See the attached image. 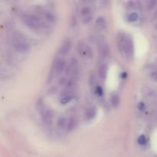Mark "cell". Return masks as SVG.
Here are the masks:
<instances>
[{"instance_id": "cell-8", "label": "cell", "mask_w": 157, "mask_h": 157, "mask_svg": "<svg viewBox=\"0 0 157 157\" xmlns=\"http://www.w3.org/2000/svg\"><path fill=\"white\" fill-rule=\"evenodd\" d=\"M107 70H108V66H107V64L104 63L101 65H100L99 69H98V75H99L101 79H105L106 77H107Z\"/></svg>"}, {"instance_id": "cell-15", "label": "cell", "mask_w": 157, "mask_h": 157, "mask_svg": "<svg viewBox=\"0 0 157 157\" xmlns=\"http://www.w3.org/2000/svg\"><path fill=\"white\" fill-rule=\"evenodd\" d=\"M90 12H90V9L89 7H87V6H84V7H83L82 9H81V14L84 17L90 15Z\"/></svg>"}, {"instance_id": "cell-17", "label": "cell", "mask_w": 157, "mask_h": 157, "mask_svg": "<svg viewBox=\"0 0 157 157\" xmlns=\"http://www.w3.org/2000/svg\"><path fill=\"white\" fill-rule=\"evenodd\" d=\"M138 143H139L140 145H145L147 144V138L144 135H141L140 136H139L138 138Z\"/></svg>"}, {"instance_id": "cell-10", "label": "cell", "mask_w": 157, "mask_h": 157, "mask_svg": "<svg viewBox=\"0 0 157 157\" xmlns=\"http://www.w3.org/2000/svg\"><path fill=\"white\" fill-rule=\"evenodd\" d=\"M96 115V109L94 107H90L85 112V117L87 120H91Z\"/></svg>"}, {"instance_id": "cell-4", "label": "cell", "mask_w": 157, "mask_h": 157, "mask_svg": "<svg viewBox=\"0 0 157 157\" xmlns=\"http://www.w3.org/2000/svg\"><path fill=\"white\" fill-rule=\"evenodd\" d=\"M15 48L18 52H25L29 49V45L25 40L22 38H16L15 41Z\"/></svg>"}, {"instance_id": "cell-9", "label": "cell", "mask_w": 157, "mask_h": 157, "mask_svg": "<svg viewBox=\"0 0 157 157\" xmlns=\"http://www.w3.org/2000/svg\"><path fill=\"white\" fill-rule=\"evenodd\" d=\"M72 98H73V97H72V95L71 94L69 93L63 94L61 97L60 102H61V104H67V103L70 102V101L72 100Z\"/></svg>"}, {"instance_id": "cell-14", "label": "cell", "mask_w": 157, "mask_h": 157, "mask_svg": "<svg viewBox=\"0 0 157 157\" xmlns=\"http://www.w3.org/2000/svg\"><path fill=\"white\" fill-rule=\"evenodd\" d=\"M111 104L113 107H117L120 104V98L117 94H113L111 97Z\"/></svg>"}, {"instance_id": "cell-7", "label": "cell", "mask_w": 157, "mask_h": 157, "mask_svg": "<svg viewBox=\"0 0 157 157\" xmlns=\"http://www.w3.org/2000/svg\"><path fill=\"white\" fill-rule=\"evenodd\" d=\"M110 54V48L107 43H103L100 46V58L101 59L104 60L109 56Z\"/></svg>"}, {"instance_id": "cell-11", "label": "cell", "mask_w": 157, "mask_h": 157, "mask_svg": "<svg viewBox=\"0 0 157 157\" xmlns=\"http://www.w3.org/2000/svg\"><path fill=\"white\" fill-rule=\"evenodd\" d=\"M75 124H76V121H75V119L74 117H71L70 119L67 120V127H66L67 131H71L75 127Z\"/></svg>"}, {"instance_id": "cell-2", "label": "cell", "mask_w": 157, "mask_h": 157, "mask_svg": "<svg viewBox=\"0 0 157 157\" xmlns=\"http://www.w3.org/2000/svg\"><path fill=\"white\" fill-rule=\"evenodd\" d=\"M21 20L26 26H28L30 29H34V30H40V29H43L45 25L44 21L39 17L35 15L26 14V15H23Z\"/></svg>"}, {"instance_id": "cell-18", "label": "cell", "mask_w": 157, "mask_h": 157, "mask_svg": "<svg viewBox=\"0 0 157 157\" xmlns=\"http://www.w3.org/2000/svg\"><path fill=\"white\" fill-rule=\"evenodd\" d=\"M156 1H150L148 2V4H147V8H148L149 9H153V8L155 7V6H156Z\"/></svg>"}, {"instance_id": "cell-13", "label": "cell", "mask_w": 157, "mask_h": 157, "mask_svg": "<svg viewBox=\"0 0 157 157\" xmlns=\"http://www.w3.org/2000/svg\"><path fill=\"white\" fill-rule=\"evenodd\" d=\"M96 25L98 26V27L101 28V29H104L106 25L105 18L102 16L98 18L96 20Z\"/></svg>"}, {"instance_id": "cell-6", "label": "cell", "mask_w": 157, "mask_h": 157, "mask_svg": "<svg viewBox=\"0 0 157 157\" xmlns=\"http://www.w3.org/2000/svg\"><path fill=\"white\" fill-rule=\"evenodd\" d=\"M72 42L70 39H66L63 41L62 44L59 48V53L61 55H65L69 53V52L71 49Z\"/></svg>"}, {"instance_id": "cell-20", "label": "cell", "mask_w": 157, "mask_h": 157, "mask_svg": "<svg viewBox=\"0 0 157 157\" xmlns=\"http://www.w3.org/2000/svg\"><path fill=\"white\" fill-rule=\"evenodd\" d=\"M96 93H97V94L99 95V96H101V95L103 94V89L101 88V87H99V86H98V87H96Z\"/></svg>"}, {"instance_id": "cell-16", "label": "cell", "mask_w": 157, "mask_h": 157, "mask_svg": "<svg viewBox=\"0 0 157 157\" xmlns=\"http://www.w3.org/2000/svg\"><path fill=\"white\" fill-rule=\"evenodd\" d=\"M138 18V14L136 12H132L129 15L128 20L130 21H135Z\"/></svg>"}, {"instance_id": "cell-19", "label": "cell", "mask_w": 157, "mask_h": 157, "mask_svg": "<svg viewBox=\"0 0 157 157\" xmlns=\"http://www.w3.org/2000/svg\"><path fill=\"white\" fill-rule=\"evenodd\" d=\"M91 18H92V15H91L84 17V18H83V22H84V24L89 23L90 21H91Z\"/></svg>"}, {"instance_id": "cell-1", "label": "cell", "mask_w": 157, "mask_h": 157, "mask_svg": "<svg viewBox=\"0 0 157 157\" xmlns=\"http://www.w3.org/2000/svg\"><path fill=\"white\" fill-rule=\"evenodd\" d=\"M117 46L119 50L127 56L130 57L133 54V41L124 33H119L117 35Z\"/></svg>"}, {"instance_id": "cell-5", "label": "cell", "mask_w": 157, "mask_h": 157, "mask_svg": "<svg viewBox=\"0 0 157 157\" xmlns=\"http://www.w3.org/2000/svg\"><path fill=\"white\" fill-rule=\"evenodd\" d=\"M66 65L65 61L62 58H57L53 64V69L54 73H56L57 75L61 73L64 70Z\"/></svg>"}, {"instance_id": "cell-21", "label": "cell", "mask_w": 157, "mask_h": 157, "mask_svg": "<svg viewBox=\"0 0 157 157\" xmlns=\"http://www.w3.org/2000/svg\"><path fill=\"white\" fill-rule=\"evenodd\" d=\"M151 78L155 81H157V71H154L151 73Z\"/></svg>"}, {"instance_id": "cell-12", "label": "cell", "mask_w": 157, "mask_h": 157, "mask_svg": "<svg viewBox=\"0 0 157 157\" xmlns=\"http://www.w3.org/2000/svg\"><path fill=\"white\" fill-rule=\"evenodd\" d=\"M67 118L63 117H60L59 119L58 120V121H57V125H58V127L61 129L64 128V127L66 128V127H67Z\"/></svg>"}, {"instance_id": "cell-22", "label": "cell", "mask_w": 157, "mask_h": 157, "mask_svg": "<svg viewBox=\"0 0 157 157\" xmlns=\"http://www.w3.org/2000/svg\"><path fill=\"white\" fill-rule=\"evenodd\" d=\"M144 107V103H140L139 104H138V108L140 109V110H143Z\"/></svg>"}, {"instance_id": "cell-3", "label": "cell", "mask_w": 157, "mask_h": 157, "mask_svg": "<svg viewBox=\"0 0 157 157\" xmlns=\"http://www.w3.org/2000/svg\"><path fill=\"white\" fill-rule=\"evenodd\" d=\"M78 52L81 57L85 58H90L93 57V51L91 48L87 45L84 41H79L78 44Z\"/></svg>"}]
</instances>
